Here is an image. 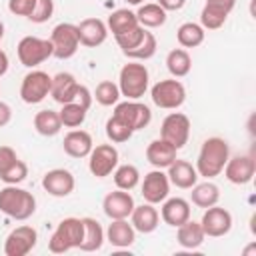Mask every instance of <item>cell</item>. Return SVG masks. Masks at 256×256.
<instances>
[{"mask_svg":"<svg viewBox=\"0 0 256 256\" xmlns=\"http://www.w3.org/2000/svg\"><path fill=\"white\" fill-rule=\"evenodd\" d=\"M228 158H230V146L224 138H220V136L206 138L200 146L198 160H196L198 176H204L206 180L218 176L224 170Z\"/></svg>","mask_w":256,"mask_h":256,"instance_id":"6da1fadb","label":"cell"},{"mask_svg":"<svg viewBox=\"0 0 256 256\" xmlns=\"http://www.w3.org/2000/svg\"><path fill=\"white\" fill-rule=\"evenodd\" d=\"M0 212L12 220H28L36 212V198L16 184H6L0 190Z\"/></svg>","mask_w":256,"mask_h":256,"instance_id":"7a4b0ae2","label":"cell"},{"mask_svg":"<svg viewBox=\"0 0 256 256\" xmlns=\"http://www.w3.org/2000/svg\"><path fill=\"white\" fill-rule=\"evenodd\" d=\"M84 238V222L82 218H64L58 222L56 230L48 240V250L52 254H64L72 248H80Z\"/></svg>","mask_w":256,"mask_h":256,"instance_id":"3957f363","label":"cell"},{"mask_svg":"<svg viewBox=\"0 0 256 256\" xmlns=\"http://www.w3.org/2000/svg\"><path fill=\"white\" fill-rule=\"evenodd\" d=\"M148 80H150V74H148V68L144 64H138L136 60L128 62L120 68V74H118L120 94L126 96L128 100H138L146 94Z\"/></svg>","mask_w":256,"mask_h":256,"instance_id":"277c9868","label":"cell"},{"mask_svg":"<svg viewBox=\"0 0 256 256\" xmlns=\"http://www.w3.org/2000/svg\"><path fill=\"white\" fill-rule=\"evenodd\" d=\"M16 54H18V60L22 66L36 68L52 56V42H50V38L24 36L16 46Z\"/></svg>","mask_w":256,"mask_h":256,"instance_id":"5b68a950","label":"cell"},{"mask_svg":"<svg viewBox=\"0 0 256 256\" xmlns=\"http://www.w3.org/2000/svg\"><path fill=\"white\" fill-rule=\"evenodd\" d=\"M150 96H152V102L158 106V108H164V110H176L184 104L186 100V88L180 80L176 78H166V80H158L152 90H150Z\"/></svg>","mask_w":256,"mask_h":256,"instance_id":"8992f818","label":"cell"},{"mask_svg":"<svg viewBox=\"0 0 256 256\" xmlns=\"http://www.w3.org/2000/svg\"><path fill=\"white\" fill-rule=\"evenodd\" d=\"M50 42H52V56L54 58H58V60L72 58L80 48L76 24L60 22L58 26H54V30L50 34Z\"/></svg>","mask_w":256,"mask_h":256,"instance_id":"52a82bcc","label":"cell"},{"mask_svg":"<svg viewBox=\"0 0 256 256\" xmlns=\"http://www.w3.org/2000/svg\"><path fill=\"white\" fill-rule=\"evenodd\" d=\"M50 86H52V76L44 70H30L20 84V98L26 104H38L46 96H50Z\"/></svg>","mask_w":256,"mask_h":256,"instance_id":"ba28073f","label":"cell"},{"mask_svg":"<svg viewBox=\"0 0 256 256\" xmlns=\"http://www.w3.org/2000/svg\"><path fill=\"white\" fill-rule=\"evenodd\" d=\"M160 138L180 150L190 138V118L182 112H170L160 126Z\"/></svg>","mask_w":256,"mask_h":256,"instance_id":"9c48e42d","label":"cell"},{"mask_svg":"<svg viewBox=\"0 0 256 256\" xmlns=\"http://www.w3.org/2000/svg\"><path fill=\"white\" fill-rule=\"evenodd\" d=\"M118 166V150L112 144H98L88 154V170L96 178H106Z\"/></svg>","mask_w":256,"mask_h":256,"instance_id":"30bf717a","label":"cell"},{"mask_svg":"<svg viewBox=\"0 0 256 256\" xmlns=\"http://www.w3.org/2000/svg\"><path fill=\"white\" fill-rule=\"evenodd\" d=\"M112 114L118 116L122 122H126L132 128V132L146 128L150 124V120H152L150 108L146 104L138 102V100H126V102L114 104V112Z\"/></svg>","mask_w":256,"mask_h":256,"instance_id":"8fae6325","label":"cell"},{"mask_svg":"<svg viewBox=\"0 0 256 256\" xmlns=\"http://www.w3.org/2000/svg\"><path fill=\"white\" fill-rule=\"evenodd\" d=\"M36 242H38V232L32 226L22 224V226L14 228L6 236V240H4V254L6 256H26V254L32 252Z\"/></svg>","mask_w":256,"mask_h":256,"instance_id":"7c38bea8","label":"cell"},{"mask_svg":"<svg viewBox=\"0 0 256 256\" xmlns=\"http://www.w3.org/2000/svg\"><path fill=\"white\" fill-rule=\"evenodd\" d=\"M236 0H206L200 12V26L204 30H218L234 10Z\"/></svg>","mask_w":256,"mask_h":256,"instance_id":"4fadbf2b","label":"cell"},{"mask_svg":"<svg viewBox=\"0 0 256 256\" xmlns=\"http://www.w3.org/2000/svg\"><path fill=\"white\" fill-rule=\"evenodd\" d=\"M200 226H202L204 234L210 236V238L226 236L230 232V228H232V214L226 208L214 204V206L206 208V212L202 214Z\"/></svg>","mask_w":256,"mask_h":256,"instance_id":"5bb4252c","label":"cell"},{"mask_svg":"<svg viewBox=\"0 0 256 256\" xmlns=\"http://www.w3.org/2000/svg\"><path fill=\"white\" fill-rule=\"evenodd\" d=\"M224 176L228 182L236 184V186H244L254 178L256 172V160L248 154H238L234 158H228L226 166H224Z\"/></svg>","mask_w":256,"mask_h":256,"instance_id":"9a60e30c","label":"cell"},{"mask_svg":"<svg viewBox=\"0 0 256 256\" xmlns=\"http://www.w3.org/2000/svg\"><path fill=\"white\" fill-rule=\"evenodd\" d=\"M134 198L128 190H114V192H108L102 200V210L104 214L110 218V220H122V218H128L134 210Z\"/></svg>","mask_w":256,"mask_h":256,"instance_id":"2e32d148","label":"cell"},{"mask_svg":"<svg viewBox=\"0 0 256 256\" xmlns=\"http://www.w3.org/2000/svg\"><path fill=\"white\" fill-rule=\"evenodd\" d=\"M74 186H76V180H74V174L66 168H54V170H48L42 178V188L50 194V196H56V198H64L68 194L74 192Z\"/></svg>","mask_w":256,"mask_h":256,"instance_id":"e0dca14e","label":"cell"},{"mask_svg":"<svg viewBox=\"0 0 256 256\" xmlns=\"http://www.w3.org/2000/svg\"><path fill=\"white\" fill-rule=\"evenodd\" d=\"M168 194H170V180L160 168H156V170H152V172H148L144 176L142 196H144L146 202L160 204V202H164L168 198Z\"/></svg>","mask_w":256,"mask_h":256,"instance_id":"ac0fdd59","label":"cell"},{"mask_svg":"<svg viewBox=\"0 0 256 256\" xmlns=\"http://www.w3.org/2000/svg\"><path fill=\"white\" fill-rule=\"evenodd\" d=\"M76 28H78L80 46L86 48H96L104 44L108 38V28L100 18H84L80 24H76Z\"/></svg>","mask_w":256,"mask_h":256,"instance_id":"d6986e66","label":"cell"},{"mask_svg":"<svg viewBox=\"0 0 256 256\" xmlns=\"http://www.w3.org/2000/svg\"><path fill=\"white\" fill-rule=\"evenodd\" d=\"M166 176L170 180V184H174L176 188H182V190H190L196 182H198V172H196V166H192L188 160H180L176 158L168 168H166Z\"/></svg>","mask_w":256,"mask_h":256,"instance_id":"ffe728a7","label":"cell"},{"mask_svg":"<svg viewBox=\"0 0 256 256\" xmlns=\"http://www.w3.org/2000/svg\"><path fill=\"white\" fill-rule=\"evenodd\" d=\"M160 216H162V220L168 226L178 228L180 224H184L190 218V202L184 200V198H180V196L166 198L164 204H162V208H160Z\"/></svg>","mask_w":256,"mask_h":256,"instance_id":"44dd1931","label":"cell"},{"mask_svg":"<svg viewBox=\"0 0 256 256\" xmlns=\"http://www.w3.org/2000/svg\"><path fill=\"white\" fill-rule=\"evenodd\" d=\"M158 222H160V214L154 208V204H150V202L134 206V210L130 214V224L134 226L136 232H142V234L154 232L158 228Z\"/></svg>","mask_w":256,"mask_h":256,"instance_id":"7402d4cb","label":"cell"},{"mask_svg":"<svg viewBox=\"0 0 256 256\" xmlns=\"http://www.w3.org/2000/svg\"><path fill=\"white\" fill-rule=\"evenodd\" d=\"M76 90H78V80L74 78V74H70V72H58L56 76H52L50 96H52L58 104L74 102Z\"/></svg>","mask_w":256,"mask_h":256,"instance_id":"603a6c76","label":"cell"},{"mask_svg":"<svg viewBox=\"0 0 256 256\" xmlns=\"http://www.w3.org/2000/svg\"><path fill=\"white\" fill-rule=\"evenodd\" d=\"M176 148L170 144V142H166V140H162V138H156V140H152L150 144H148V148H146V160L154 166V168H160V170H164V168H168L174 160H176Z\"/></svg>","mask_w":256,"mask_h":256,"instance_id":"cb8c5ba5","label":"cell"},{"mask_svg":"<svg viewBox=\"0 0 256 256\" xmlns=\"http://www.w3.org/2000/svg\"><path fill=\"white\" fill-rule=\"evenodd\" d=\"M64 152L72 158H88L90 150L94 148V142H92V136L90 132L86 130H70L66 136H64Z\"/></svg>","mask_w":256,"mask_h":256,"instance_id":"d4e9b609","label":"cell"},{"mask_svg":"<svg viewBox=\"0 0 256 256\" xmlns=\"http://www.w3.org/2000/svg\"><path fill=\"white\" fill-rule=\"evenodd\" d=\"M106 234V240L116 246V248H128L134 244L136 240V230L134 226L128 222V218H122V220H112L108 224V230L104 232Z\"/></svg>","mask_w":256,"mask_h":256,"instance_id":"484cf974","label":"cell"},{"mask_svg":"<svg viewBox=\"0 0 256 256\" xmlns=\"http://www.w3.org/2000/svg\"><path fill=\"white\" fill-rule=\"evenodd\" d=\"M206 234L200 226V222H194V220H186L184 224L178 226V232H176V240L182 248H188V250H194L198 246H202Z\"/></svg>","mask_w":256,"mask_h":256,"instance_id":"4316f807","label":"cell"},{"mask_svg":"<svg viewBox=\"0 0 256 256\" xmlns=\"http://www.w3.org/2000/svg\"><path fill=\"white\" fill-rule=\"evenodd\" d=\"M82 222H84V238H82L80 250L82 252H96V250H100L104 240H106L104 228L94 218H82Z\"/></svg>","mask_w":256,"mask_h":256,"instance_id":"83f0119b","label":"cell"},{"mask_svg":"<svg viewBox=\"0 0 256 256\" xmlns=\"http://www.w3.org/2000/svg\"><path fill=\"white\" fill-rule=\"evenodd\" d=\"M190 190H192L190 192L192 204H196L198 208H210V206L218 204V200H220V188L210 180H206L202 184L196 182Z\"/></svg>","mask_w":256,"mask_h":256,"instance_id":"f1b7e54d","label":"cell"},{"mask_svg":"<svg viewBox=\"0 0 256 256\" xmlns=\"http://www.w3.org/2000/svg\"><path fill=\"white\" fill-rule=\"evenodd\" d=\"M138 18V24L142 28H160L166 22V10L158 2L140 4V8L134 12Z\"/></svg>","mask_w":256,"mask_h":256,"instance_id":"f546056e","label":"cell"},{"mask_svg":"<svg viewBox=\"0 0 256 256\" xmlns=\"http://www.w3.org/2000/svg\"><path fill=\"white\" fill-rule=\"evenodd\" d=\"M136 26H140V24H138V18H136V14H134L132 10H128V8L114 10V12L108 16V22H106V28H108L114 36L124 34V32H128V30L136 28Z\"/></svg>","mask_w":256,"mask_h":256,"instance_id":"4dcf8cb0","label":"cell"},{"mask_svg":"<svg viewBox=\"0 0 256 256\" xmlns=\"http://www.w3.org/2000/svg\"><path fill=\"white\" fill-rule=\"evenodd\" d=\"M34 128L40 136H56L62 130V122L56 110L44 108L34 114Z\"/></svg>","mask_w":256,"mask_h":256,"instance_id":"1f68e13d","label":"cell"},{"mask_svg":"<svg viewBox=\"0 0 256 256\" xmlns=\"http://www.w3.org/2000/svg\"><path fill=\"white\" fill-rule=\"evenodd\" d=\"M204 38H206V30L196 22H184L176 30V40L182 48H196L204 42Z\"/></svg>","mask_w":256,"mask_h":256,"instance_id":"d6a6232c","label":"cell"},{"mask_svg":"<svg viewBox=\"0 0 256 256\" xmlns=\"http://www.w3.org/2000/svg\"><path fill=\"white\" fill-rule=\"evenodd\" d=\"M166 68L174 78H184L192 68V58L184 48H174L166 56Z\"/></svg>","mask_w":256,"mask_h":256,"instance_id":"836d02e7","label":"cell"},{"mask_svg":"<svg viewBox=\"0 0 256 256\" xmlns=\"http://www.w3.org/2000/svg\"><path fill=\"white\" fill-rule=\"evenodd\" d=\"M112 176H114V184H116V188H120V190H132V188H136L138 186V182H140V172H138V168L134 166V164H122V166H116L114 168V172H112Z\"/></svg>","mask_w":256,"mask_h":256,"instance_id":"e575fe53","label":"cell"},{"mask_svg":"<svg viewBox=\"0 0 256 256\" xmlns=\"http://www.w3.org/2000/svg\"><path fill=\"white\" fill-rule=\"evenodd\" d=\"M156 48H158V42H156V36L152 32H144V38L140 40V44L128 52H124V56H128L130 60H138V62H144V60H150L154 54H156Z\"/></svg>","mask_w":256,"mask_h":256,"instance_id":"d590c367","label":"cell"},{"mask_svg":"<svg viewBox=\"0 0 256 256\" xmlns=\"http://www.w3.org/2000/svg\"><path fill=\"white\" fill-rule=\"evenodd\" d=\"M86 112H88V110H84L80 104H76V102H66V104H62V108L58 110V116H60L62 126H66V128H78V126H82V122L86 120Z\"/></svg>","mask_w":256,"mask_h":256,"instance_id":"8d00e7d4","label":"cell"},{"mask_svg":"<svg viewBox=\"0 0 256 256\" xmlns=\"http://www.w3.org/2000/svg\"><path fill=\"white\" fill-rule=\"evenodd\" d=\"M132 128L126 124V122H122L118 116H110L108 120H106V136H108V140L110 142H114V144H122V142H128L130 138H132Z\"/></svg>","mask_w":256,"mask_h":256,"instance_id":"74e56055","label":"cell"},{"mask_svg":"<svg viewBox=\"0 0 256 256\" xmlns=\"http://www.w3.org/2000/svg\"><path fill=\"white\" fill-rule=\"evenodd\" d=\"M120 96H122L120 94V88L112 80H102L96 86V92L92 94V98H96V102L100 106H114V104H118Z\"/></svg>","mask_w":256,"mask_h":256,"instance_id":"f35d334b","label":"cell"},{"mask_svg":"<svg viewBox=\"0 0 256 256\" xmlns=\"http://www.w3.org/2000/svg\"><path fill=\"white\" fill-rule=\"evenodd\" d=\"M26 176H28V166H26V162H22L20 158H16V160L0 174V180H2L4 184H20V182L26 180Z\"/></svg>","mask_w":256,"mask_h":256,"instance_id":"ab89813d","label":"cell"},{"mask_svg":"<svg viewBox=\"0 0 256 256\" xmlns=\"http://www.w3.org/2000/svg\"><path fill=\"white\" fill-rule=\"evenodd\" d=\"M144 32H146V28L136 26V28H132V30H128V32H124V34L114 36V40H116V44L120 46L122 54L128 52V50H132V48H136V46L140 44V40L144 38Z\"/></svg>","mask_w":256,"mask_h":256,"instance_id":"60d3db41","label":"cell"},{"mask_svg":"<svg viewBox=\"0 0 256 256\" xmlns=\"http://www.w3.org/2000/svg\"><path fill=\"white\" fill-rule=\"evenodd\" d=\"M52 14H54V0H36L34 10L28 16V20L34 24H44L52 18Z\"/></svg>","mask_w":256,"mask_h":256,"instance_id":"b9f144b4","label":"cell"},{"mask_svg":"<svg viewBox=\"0 0 256 256\" xmlns=\"http://www.w3.org/2000/svg\"><path fill=\"white\" fill-rule=\"evenodd\" d=\"M34 4H36V0H8V10L14 16H26L28 18L34 10Z\"/></svg>","mask_w":256,"mask_h":256,"instance_id":"7bdbcfd3","label":"cell"},{"mask_svg":"<svg viewBox=\"0 0 256 256\" xmlns=\"http://www.w3.org/2000/svg\"><path fill=\"white\" fill-rule=\"evenodd\" d=\"M74 102H76V104H80L84 110H90V106H92V92L88 90V86L78 84V90H76Z\"/></svg>","mask_w":256,"mask_h":256,"instance_id":"ee69618b","label":"cell"},{"mask_svg":"<svg viewBox=\"0 0 256 256\" xmlns=\"http://www.w3.org/2000/svg\"><path fill=\"white\" fill-rule=\"evenodd\" d=\"M16 158H18V156H16L14 148H10V146H0V174H2Z\"/></svg>","mask_w":256,"mask_h":256,"instance_id":"f6af8a7d","label":"cell"},{"mask_svg":"<svg viewBox=\"0 0 256 256\" xmlns=\"http://www.w3.org/2000/svg\"><path fill=\"white\" fill-rule=\"evenodd\" d=\"M10 120H12V108H10V104L0 100V128L10 124Z\"/></svg>","mask_w":256,"mask_h":256,"instance_id":"bcb514c9","label":"cell"},{"mask_svg":"<svg viewBox=\"0 0 256 256\" xmlns=\"http://www.w3.org/2000/svg\"><path fill=\"white\" fill-rule=\"evenodd\" d=\"M158 4H160L166 12H174V10H180V8L186 4V0H158Z\"/></svg>","mask_w":256,"mask_h":256,"instance_id":"7dc6e473","label":"cell"},{"mask_svg":"<svg viewBox=\"0 0 256 256\" xmlns=\"http://www.w3.org/2000/svg\"><path fill=\"white\" fill-rule=\"evenodd\" d=\"M8 64H10V62H8V54H6L4 50H0V78L8 72Z\"/></svg>","mask_w":256,"mask_h":256,"instance_id":"c3c4849f","label":"cell"},{"mask_svg":"<svg viewBox=\"0 0 256 256\" xmlns=\"http://www.w3.org/2000/svg\"><path fill=\"white\" fill-rule=\"evenodd\" d=\"M126 2H128V4H132V6H140L144 0H126Z\"/></svg>","mask_w":256,"mask_h":256,"instance_id":"681fc988","label":"cell"},{"mask_svg":"<svg viewBox=\"0 0 256 256\" xmlns=\"http://www.w3.org/2000/svg\"><path fill=\"white\" fill-rule=\"evenodd\" d=\"M2 36H4V22L0 20V40H2Z\"/></svg>","mask_w":256,"mask_h":256,"instance_id":"f907efd6","label":"cell"}]
</instances>
